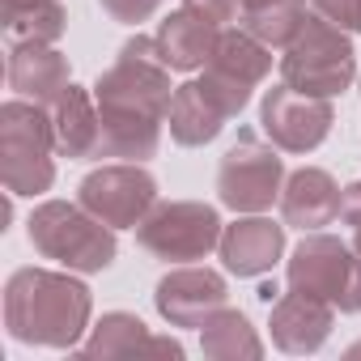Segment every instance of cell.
I'll return each mask as SVG.
<instances>
[{
    "mask_svg": "<svg viewBox=\"0 0 361 361\" xmlns=\"http://www.w3.org/2000/svg\"><path fill=\"white\" fill-rule=\"evenodd\" d=\"M98 115H102V145L98 157L145 161L157 153L161 119L170 111V64L157 51V39H128L115 64L94 85Z\"/></svg>",
    "mask_w": 361,
    "mask_h": 361,
    "instance_id": "cell-1",
    "label": "cell"
},
{
    "mask_svg": "<svg viewBox=\"0 0 361 361\" xmlns=\"http://www.w3.org/2000/svg\"><path fill=\"white\" fill-rule=\"evenodd\" d=\"M5 323L22 344L73 348L90 327V289L64 272L22 268L5 289Z\"/></svg>",
    "mask_w": 361,
    "mask_h": 361,
    "instance_id": "cell-2",
    "label": "cell"
},
{
    "mask_svg": "<svg viewBox=\"0 0 361 361\" xmlns=\"http://www.w3.org/2000/svg\"><path fill=\"white\" fill-rule=\"evenodd\" d=\"M56 119L30 98L0 106V178L9 196H43L56 178Z\"/></svg>",
    "mask_w": 361,
    "mask_h": 361,
    "instance_id": "cell-3",
    "label": "cell"
},
{
    "mask_svg": "<svg viewBox=\"0 0 361 361\" xmlns=\"http://www.w3.org/2000/svg\"><path fill=\"white\" fill-rule=\"evenodd\" d=\"M353 77H357V51L344 26H336L323 13H306L298 39L281 56V81L314 98H336L353 85Z\"/></svg>",
    "mask_w": 361,
    "mask_h": 361,
    "instance_id": "cell-4",
    "label": "cell"
},
{
    "mask_svg": "<svg viewBox=\"0 0 361 361\" xmlns=\"http://www.w3.org/2000/svg\"><path fill=\"white\" fill-rule=\"evenodd\" d=\"M30 247L73 272H102L115 264V230L81 200H47L30 213Z\"/></svg>",
    "mask_w": 361,
    "mask_h": 361,
    "instance_id": "cell-5",
    "label": "cell"
},
{
    "mask_svg": "<svg viewBox=\"0 0 361 361\" xmlns=\"http://www.w3.org/2000/svg\"><path fill=\"white\" fill-rule=\"evenodd\" d=\"M289 289L314 293L344 314L361 310V255L353 243L310 230L289 259Z\"/></svg>",
    "mask_w": 361,
    "mask_h": 361,
    "instance_id": "cell-6",
    "label": "cell"
},
{
    "mask_svg": "<svg viewBox=\"0 0 361 361\" xmlns=\"http://www.w3.org/2000/svg\"><path fill=\"white\" fill-rule=\"evenodd\" d=\"M285 188V157L276 145H264L251 128L238 132V140L226 149L217 166V196L234 213H264L281 204Z\"/></svg>",
    "mask_w": 361,
    "mask_h": 361,
    "instance_id": "cell-7",
    "label": "cell"
},
{
    "mask_svg": "<svg viewBox=\"0 0 361 361\" xmlns=\"http://www.w3.org/2000/svg\"><path fill=\"white\" fill-rule=\"evenodd\" d=\"M221 230L226 226L213 204L170 200V204L149 209V217L136 226V243L166 264H192V259H204L221 243Z\"/></svg>",
    "mask_w": 361,
    "mask_h": 361,
    "instance_id": "cell-8",
    "label": "cell"
},
{
    "mask_svg": "<svg viewBox=\"0 0 361 361\" xmlns=\"http://www.w3.org/2000/svg\"><path fill=\"white\" fill-rule=\"evenodd\" d=\"M268 73H272V47H268V43H259V39L247 35V30H221L217 51H213V60L204 64L200 85H204V94L234 119V115L251 102V90L268 81Z\"/></svg>",
    "mask_w": 361,
    "mask_h": 361,
    "instance_id": "cell-9",
    "label": "cell"
},
{
    "mask_svg": "<svg viewBox=\"0 0 361 361\" xmlns=\"http://www.w3.org/2000/svg\"><path fill=\"white\" fill-rule=\"evenodd\" d=\"M77 200L98 221H106L111 230H136L149 217V209L157 204V183H153V174L140 170L136 161H128V166H102V170H94V174L81 178Z\"/></svg>",
    "mask_w": 361,
    "mask_h": 361,
    "instance_id": "cell-10",
    "label": "cell"
},
{
    "mask_svg": "<svg viewBox=\"0 0 361 361\" xmlns=\"http://www.w3.org/2000/svg\"><path fill=\"white\" fill-rule=\"evenodd\" d=\"M259 123H264L268 140L281 153H310V149H319L327 140V132L336 123V111H331V98L302 94V90L281 81V85L264 90Z\"/></svg>",
    "mask_w": 361,
    "mask_h": 361,
    "instance_id": "cell-11",
    "label": "cell"
},
{
    "mask_svg": "<svg viewBox=\"0 0 361 361\" xmlns=\"http://www.w3.org/2000/svg\"><path fill=\"white\" fill-rule=\"evenodd\" d=\"M230 289L226 276L213 268H174L157 281L153 306L170 327H200L209 314H217L226 306Z\"/></svg>",
    "mask_w": 361,
    "mask_h": 361,
    "instance_id": "cell-12",
    "label": "cell"
},
{
    "mask_svg": "<svg viewBox=\"0 0 361 361\" xmlns=\"http://www.w3.org/2000/svg\"><path fill=\"white\" fill-rule=\"evenodd\" d=\"M344 209V192L336 188V178L319 166H302L285 178L281 188V221L298 226V230H323L340 217Z\"/></svg>",
    "mask_w": 361,
    "mask_h": 361,
    "instance_id": "cell-13",
    "label": "cell"
},
{
    "mask_svg": "<svg viewBox=\"0 0 361 361\" xmlns=\"http://www.w3.org/2000/svg\"><path fill=\"white\" fill-rule=\"evenodd\" d=\"M217 251H221L226 272H234V276H264V272H272V264L285 251V226L251 213V217H243V221L221 230Z\"/></svg>",
    "mask_w": 361,
    "mask_h": 361,
    "instance_id": "cell-14",
    "label": "cell"
},
{
    "mask_svg": "<svg viewBox=\"0 0 361 361\" xmlns=\"http://www.w3.org/2000/svg\"><path fill=\"white\" fill-rule=\"evenodd\" d=\"M331 323H336V306L314 293L289 289L272 302V340L285 353H314L331 336Z\"/></svg>",
    "mask_w": 361,
    "mask_h": 361,
    "instance_id": "cell-15",
    "label": "cell"
},
{
    "mask_svg": "<svg viewBox=\"0 0 361 361\" xmlns=\"http://www.w3.org/2000/svg\"><path fill=\"white\" fill-rule=\"evenodd\" d=\"M153 39H157L161 60L170 64V73H196V68H204L213 60L217 39H221V26L183 5L178 13L161 18V26H157Z\"/></svg>",
    "mask_w": 361,
    "mask_h": 361,
    "instance_id": "cell-16",
    "label": "cell"
},
{
    "mask_svg": "<svg viewBox=\"0 0 361 361\" xmlns=\"http://www.w3.org/2000/svg\"><path fill=\"white\" fill-rule=\"evenodd\" d=\"M9 85L39 106H56L60 94L73 85L68 60L51 43H9Z\"/></svg>",
    "mask_w": 361,
    "mask_h": 361,
    "instance_id": "cell-17",
    "label": "cell"
},
{
    "mask_svg": "<svg viewBox=\"0 0 361 361\" xmlns=\"http://www.w3.org/2000/svg\"><path fill=\"white\" fill-rule=\"evenodd\" d=\"M98 98H90L81 85H68L60 94V102L51 106V119H56V149L73 161H85V157H98V145H102V115L94 106Z\"/></svg>",
    "mask_w": 361,
    "mask_h": 361,
    "instance_id": "cell-18",
    "label": "cell"
},
{
    "mask_svg": "<svg viewBox=\"0 0 361 361\" xmlns=\"http://www.w3.org/2000/svg\"><path fill=\"white\" fill-rule=\"evenodd\" d=\"M166 119H170V136H174L178 145L200 149V145H209V140L221 136V128H226L230 115L204 94L200 81H188V85H178V90H174Z\"/></svg>",
    "mask_w": 361,
    "mask_h": 361,
    "instance_id": "cell-19",
    "label": "cell"
},
{
    "mask_svg": "<svg viewBox=\"0 0 361 361\" xmlns=\"http://www.w3.org/2000/svg\"><path fill=\"white\" fill-rule=\"evenodd\" d=\"M136 348L183 357V344H178V340H157V336H149V327H145L136 314H123V310L102 314V323L94 327V336H90V344H85L81 353H90V357H119V353H136Z\"/></svg>",
    "mask_w": 361,
    "mask_h": 361,
    "instance_id": "cell-20",
    "label": "cell"
},
{
    "mask_svg": "<svg viewBox=\"0 0 361 361\" xmlns=\"http://www.w3.org/2000/svg\"><path fill=\"white\" fill-rule=\"evenodd\" d=\"M200 344H204L209 357H221V361L259 357V353H264V344H259L251 319H247L243 310H230V306H221L217 314H209V319L200 323Z\"/></svg>",
    "mask_w": 361,
    "mask_h": 361,
    "instance_id": "cell-21",
    "label": "cell"
},
{
    "mask_svg": "<svg viewBox=\"0 0 361 361\" xmlns=\"http://www.w3.org/2000/svg\"><path fill=\"white\" fill-rule=\"evenodd\" d=\"M238 22H243V30L255 35L259 43L285 51V47L298 39L302 22H306V0H272V5H264V9L243 13Z\"/></svg>",
    "mask_w": 361,
    "mask_h": 361,
    "instance_id": "cell-22",
    "label": "cell"
},
{
    "mask_svg": "<svg viewBox=\"0 0 361 361\" xmlns=\"http://www.w3.org/2000/svg\"><path fill=\"white\" fill-rule=\"evenodd\" d=\"M310 9L331 18L344 30H361V0H310Z\"/></svg>",
    "mask_w": 361,
    "mask_h": 361,
    "instance_id": "cell-23",
    "label": "cell"
},
{
    "mask_svg": "<svg viewBox=\"0 0 361 361\" xmlns=\"http://www.w3.org/2000/svg\"><path fill=\"white\" fill-rule=\"evenodd\" d=\"M102 9L123 26H140L157 13V0H102Z\"/></svg>",
    "mask_w": 361,
    "mask_h": 361,
    "instance_id": "cell-24",
    "label": "cell"
},
{
    "mask_svg": "<svg viewBox=\"0 0 361 361\" xmlns=\"http://www.w3.org/2000/svg\"><path fill=\"white\" fill-rule=\"evenodd\" d=\"M188 9H196V13H204L209 22H217V26H226V22H238L243 18V0H183Z\"/></svg>",
    "mask_w": 361,
    "mask_h": 361,
    "instance_id": "cell-25",
    "label": "cell"
},
{
    "mask_svg": "<svg viewBox=\"0 0 361 361\" xmlns=\"http://www.w3.org/2000/svg\"><path fill=\"white\" fill-rule=\"evenodd\" d=\"M340 217L348 221V230H353V247H357V255H361V183L344 188V209H340Z\"/></svg>",
    "mask_w": 361,
    "mask_h": 361,
    "instance_id": "cell-26",
    "label": "cell"
},
{
    "mask_svg": "<svg viewBox=\"0 0 361 361\" xmlns=\"http://www.w3.org/2000/svg\"><path fill=\"white\" fill-rule=\"evenodd\" d=\"M60 0H5V22L13 18H26V13H39V9H51Z\"/></svg>",
    "mask_w": 361,
    "mask_h": 361,
    "instance_id": "cell-27",
    "label": "cell"
},
{
    "mask_svg": "<svg viewBox=\"0 0 361 361\" xmlns=\"http://www.w3.org/2000/svg\"><path fill=\"white\" fill-rule=\"evenodd\" d=\"M259 298H264V302H268V306H272V302H276V298H281V289H276V285H272V281H268V285H264V289H259Z\"/></svg>",
    "mask_w": 361,
    "mask_h": 361,
    "instance_id": "cell-28",
    "label": "cell"
},
{
    "mask_svg": "<svg viewBox=\"0 0 361 361\" xmlns=\"http://www.w3.org/2000/svg\"><path fill=\"white\" fill-rule=\"evenodd\" d=\"M264 5H272V0H243V13H251V9H264Z\"/></svg>",
    "mask_w": 361,
    "mask_h": 361,
    "instance_id": "cell-29",
    "label": "cell"
},
{
    "mask_svg": "<svg viewBox=\"0 0 361 361\" xmlns=\"http://www.w3.org/2000/svg\"><path fill=\"white\" fill-rule=\"evenodd\" d=\"M348 357H361V340H357V344H353V348H348Z\"/></svg>",
    "mask_w": 361,
    "mask_h": 361,
    "instance_id": "cell-30",
    "label": "cell"
},
{
    "mask_svg": "<svg viewBox=\"0 0 361 361\" xmlns=\"http://www.w3.org/2000/svg\"><path fill=\"white\" fill-rule=\"evenodd\" d=\"M157 5H161V0H157Z\"/></svg>",
    "mask_w": 361,
    "mask_h": 361,
    "instance_id": "cell-31",
    "label": "cell"
}]
</instances>
